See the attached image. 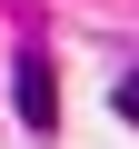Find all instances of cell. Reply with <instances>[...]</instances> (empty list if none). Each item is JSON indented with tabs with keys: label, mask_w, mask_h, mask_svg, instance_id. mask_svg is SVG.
Segmentation results:
<instances>
[{
	"label": "cell",
	"mask_w": 139,
	"mask_h": 149,
	"mask_svg": "<svg viewBox=\"0 0 139 149\" xmlns=\"http://www.w3.org/2000/svg\"><path fill=\"white\" fill-rule=\"evenodd\" d=\"M10 100H20V119H30V129H60V80H50V60H40V50H20V60H10Z\"/></svg>",
	"instance_id": "6da1fadb"
},
{
	"label": "cell",
	"mask_w": 139,
	"mask_h": 149,
	"mask_svg": "<svg viewBox=\"0 0 139 149\" xmlns=\"http://www.w3.org/2000/svg\"><path fill=\"white\" fill-rule=\"evenodd\" d=\"M119 119H139V70H129V80H119Z\"/></svg>",
	"instance_id": "7a4b0ae2"
}]
</instances>
